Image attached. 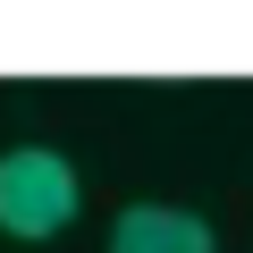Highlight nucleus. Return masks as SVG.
Listing matches in <instances>:
<instances>
[{
	"label": "nucleus",
	"mask_w": 253,
	"mask_h": 253,
	"mask_svg": "<svg viewBox=\"0 0 253 253\" xmlns=\"http://www.w3.org/2000/svg\"><path fill=\"white\" fill-rule=\"evenodd\" d=\"M84 186L68 169V152L51 144H9L0 152V236H17V245H42L76 219Z\"/></svg>",
	"instance_id": "1"
},
{
	"label": "nucleus",
	"mask_w": 253,
	"mask_h": 253,
	"mask_svg": "<svg viewBox=\"0 0 253 253\" xmlns=\"http://www.w3.org/2000/svg\"><path fill=\"white\" fill-rule=\"evenodd\" d=\"M110 253H219V236L186 203H126L110 219Z\"/></svg>",
	"instance_id": "2"
}]
</instances>
